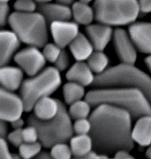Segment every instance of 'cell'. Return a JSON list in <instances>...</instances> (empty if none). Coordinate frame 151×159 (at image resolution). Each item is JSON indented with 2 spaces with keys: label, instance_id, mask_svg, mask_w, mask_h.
Here are the masks:
<instances>
[{
  "label": "cell",
  "instance_id": "cell-33",
  "mask_svg": "<svg viewBox=\"0 0 151 159\" xmlns=\"http://www.w3.org/2000/svg\"><path fill=\"white\" fill-rule=\"evenodd\" d=\"M69 64H70V58H69V53L67 51L62 50L61 55L59 56L58 60L54 63V67L62 72L69 68Z\"/></svg>",
  "mask_w": 151,
  "mask_h": 159
},
{
  "label": "cell",
  "instance_id": "cell-1",
  "mask_svg": "<svg viewBox=\"0 0 151 159\" xmlns=\"http://www.w3.org/2000/svg\"><path fill=\"white\" fill-rule=\"evenodd\" d=\"M89 119L92 125L89 135L93 140L94 151L109 156L119 150L131 151L133 148V119L127 110L101 104L95 107Z\"/></svg>",
  "mask_w": 151,
  "mask_h": 159
},
{
  "label": "cell",
  "instance_id": "cell-6",
  "mask_svg": "<svg viewBox=\"0 0 151 159\" xmlns=\"http://www.w3.org/2000/svg\"><path fill=\"white\" fill-rule=\"evenodd\" d=\"M61 84V71L54 66L44 68L38 75L25 79L20 88V95L24 102L25 112L32 111L40 99L52 95Z\"/></svg>",
  "mask_w": 151,
  "mask_h": 159
},
{
  "label": "cell",
  "instance_id": "cell-10",
  "mask_svg": "<svg viewBox=\"0 0 151 159\" xmlns=\"http://www.w3.org/2000/svg\"><path fill=\"white\" fill-rule=\"evenodd\" d=\"M113 45L119 60L125 63L134 64L137 60V48L132 38L123 29L117 28L114 30Z\"/></svg>",
  "mask_w": 151,
  "mask_h": 159
},
{
  "label": "cell",
  "instance_id": "cell-22",
  "mask_svg": "<svg viewBox=\"0 0 151 159\" xmlns=\"http://www.w3.org/2000/svg\"><path fill=\"white\" fill-rule=\"evenodd\" d=\"M69 146L71 148V151L73 157H79L85 156L93 151L94 145L93 140L89 134L85 135H78L73 136L69 140Z\"/></svg>",
  "mask_w": 151,
  "mask_h": 159
},
{
  "label": "cell",
  "instance_id": "cell-34",
  "mask_svg": "<svg viewBox=\"0 0 151 159\" xmlns=\"http://www.w3.org/2000/svg\"><path fill=\"white\" fill-rule=\"evenodd\" d=\"M10 8L7 2H1L0 3V24L1 26H5L8 23V20L10 17Z\"/></svg>",
  "mask_w": 151,
  "mask_h": 159
},
{
  "label": "cell",
  "instance_id": "cell-8",
  "mask_svg": "<svg viewBox=\"0 0 151 159\" xmlns=\"http://www.w3.org/2000/svg\"><path fill=\"white\" fill-rule=\"evenodd\" d=\"M13 59L18 67L30 76L40 73L44 69L47 61L40 48L30 45L18 52Z\"/></svg>",
  "mask_w": 151,
  "mask_h": 159
},
{
  "label": "cell",
  "instance_id": "cell-31",
  "mask_svg": "<svg viewBox=\"0 0 151 159\" xmlns=\"http://www.w3.org/2000/svg\"><path fill=\"white\" fill-rule=\"evenodd\" d=\"M22 136L24 142L33 143L39 141V135L37 128L31 125H28V126L22 129Z\"/></svg>",
  "mask_w": 151,
  "mask_h": 159
},
{
  "label": "cell",
  "instance_id": "cell-7",
  "mask_svg": "<svg viewBox=\"0 0 151 159\" xmlns=\"http://www.w3.org/2000/svg\"><path fill=\"white\" fill-rule=\"evenodd\" d=\"M95 20L109 26H124L135 22L140 13L138 0H95Z\"/></svg>",
  "mask_w": 151,
  "mask_h": 159
},
{
  "label": "cell",
  "instance_id": "cell-19",
  "mask_svg": "<svg viewBox=\"0 0 151 159\" xmlns=\"http://www.w3.org/2000/svg\"><path fill=\"white\" fill-rule=\"evenodd\" d=\"M132 139L140 147L151 144V116L147 115L137 119L132 132Z\"/></svg>",
  "mask_w": 151,
  "mask_h": 159
},
{
  "label": "cell",
  "instance_id": "cell-30",
  "mask_svg": "<svg viewBox=\"0 0 151 159\" xmlns=\"http://www.w3.org/2000/svg\"><path fill=\"white\" fill-rule=\"evenodd\" d=\"M91 128H92V125H91V121H90L89 117L75 120V123L73 124L74 133L78 135L90 134Z\"/></svg>",
  "mask_w": 151,
  "mask_h": 159
},
{
  "label": "cell",
  "instance_id": "cell-17",
  "mask_svg": "<svg viewBox=\"0 0 151 159\" xmlns=\"http://www.w3.org/2000/svg\"><path fill=\"white\" fill-rule=\"evenodd\" d=\"M38 12L44 16L48 23L54 21L69 20L72 17V10L69 7L59 3H44L40 4Z\"/></svg>",
  "mask_w": 151,
  "mask_h": 159
},
{
  "label": "cell",
  "instance_id": "cell-14",
  "mask_svg": "<svg viewBox=\"0 0 151 159\" xmlns=\"http://www.w3.org/2000/svg\"><path fill=\"white\" fill-rule=\"evenodd\" d=\"M21 40L13 30H2L0 32V63L1 66L8 65L18 52Z\"/></svg>",
  "mask_w": 151,
  "mask_h": 159
},
{
  "label": "cell",
  "instance_id": "cell-2",
  "mask_svg": "<svg viewBox=\"0 0 151 159\" xmlns=\"http://www.w3.org/2000/svg\"><path fill=\"white\" fill-rule=\"evenodd\" d=\"M85 100L93 106L112 105L127 110L133 120L149 115L151 102L142 90L136 87H105L89 91Z\"/></svg>",
  "mask_w": 151,
  "mask_h": 159
},
{
  "label": "cell",
  "instance_id": "cell-42",
  "mask_svg": "<svg viewBox=\"0 0 151 159\" xmlns=\"http://www.w3.org/2000/svg\"><path fill=\"white\" fill-rule=\"evenodd\" d=\"M145 63L147 65L148 69L151 72V55H149L147 58H145Z\"/></svg>",
  "mask_w": 151,
  "mask_h": 159
},
{
  "label": "cell",
  "instance_id": "cell-39",
  "mask_svg": "<svg viewBox=\"0 0 151 159\" xmlns=\"http://www.w3.org/2000/svg\"><path fill=\"white\" fill-rule=\"evenodd\" d=\"M11 126L13 129H22L23 125H24V120L21 117V118H18L14 121L11 122Z\"/></svg>",
  "mask_w": 151,
  "mask_h": 159
},
{
  "label": "cell",
  "instance_id": "cell-24",
  "mask_svg": "<svg viewBox=\"0 0 151 159\" xmlns=\"http://www.w3.org/2000/svg\"><path fill=\"white\" fill-rule=\"evenodd\" d=\"M86 62L88 63L95 75H99L104 72L108 68L109 59L103 51L95 50L92 53V55L88 58Z\"/></svg>",
  "mask_w": 151,
  "mask_h": 159
},
{
  "label": "cell",
  "instance_id": "cell-15",
  "mask_svg": "<svg viewBox=\"0 0 151 159\" xmlns=\"http://www.w3.org/2000/svg\"><path fill=\"white\" fill-rule=\"evenodd\" d=\"M95 76L94 71L86 61H76L66 73L68 81L80 84L84 86H88L94 82Z\"/></svg>",
  "mask_w": 151,
  "mask_h": 159
},
{
  "label": "cell",
  "instance_id": "cell-23",
  "mask_svg": "<svg viewBox=\"0 0 151 159\" xmlns=\"http://www.w3.org/2000/svg\"><path fill=\"white\" fill-rule=\"evenodd\" d=\"M62 93L64 101L69 105L83 100V98L86 95L84 85L71 81H69L63 85Z\"/></svg>",
  "mask_w": 151,
  "mask_h": 159
},
{
  "label": "cell",
  "instance_id": "cell-48",
  "mask_svg": "<svg viewBox=\"0 0 151 159\" xmlns=\"http://www.w3.org/2000/svg\"><path fill=\"white\" fill-rule=\"evenodd\" d=\"M9 0H1V2H8Z\"/></svg>",
  "mask_w": 151,
  "mask_h": 159
},
{
  "label": "cell",
  "instance_id": "cell-49",
  "mask_svg": "<svg viewBox=\"0 0 151 159\" xmlns=\"http://www.w3.org/2000/svg\"><path fill=\"white\" fill-rule=\"evenodd\" d=\"M108 159H118V158H117L116 157H112V158H108Z\"/></svg>",
  "mask_w": 151,
  "mask_h": 159
},
{
  "label": "cell",
  "instance_id": "cell-46",
  "mask_svg": "<svg viewBox=\"0 0 151 159\" xmlns=\"http://www.w3.org/2000/svg\"><path fill=\"white\" fill-rule=\"evenodd\" d=\"M80 1H82V2H84V3H86V4H89L90 2H92V1H94V0H80Z\"/></svg>",
  "mask_w": 151,
  "mask_h": 159
},
{
  "label": "cell",
  "instance_id": "cell-3",
  "mask_svg": "<svg viewBox=\"0 0 151 159\" xmlns=\"http://www.w3.org/2000/svg\"><path fill=\"white\" fill-rule=\"evenodd\" d=\"M93 85L96 88L136 87L142 90L151 102V76L134 64L121 62L108 68L101 74L95 76Z\"/></svg>",
  "mask_w": 151,
  "mask_h": 159
},
{
  "label": "cell",
  "instance_id": "cell-45",
  "mask_svg": "<svg viewBox=\"0 0 151 159\" xmlns=\"http://www.w3.org/2000/svg\"><path fill=\"white\" fill-rule=\"evenodd\" d=\"M52 0H36V2H38L39 4H44V3H50Z\"/></svg>",
  "mask_w": 151,
  "mask_h": 159
},
{
  "label": "cell",
  "instance_id": "cell-25",
  "mask_svg": "<svg viewBox=\"0 0 151 159\" xmlns=\"http://www.w3.org/2000/svg\"><path fill=\"white\" fill-rule=\"evenodd\" d=\"M93 106L85 99L80 100L69 105V116L72 119L77 120L82 118H88L91 115V108Z\"/></svg>",
  "mask_w": 151,
  "mask_h": 159
},
{
  "label": "cell",
  "instance_id": "cell-13",
  "mask_svg": "<svg viewBox=\"0 0 151 159\" xmlns=\"http://www.w3.org/2000/svg\"><path fill=\"white\" fill-rule=\"evenodd\" d=\"M85 32L96 51H103L113 39L112 27L100 22L86 26Z\"/></svg>",
  "mask_w": 151,
  "mask_h": 159
},
{
  "label": "cell",
  "instance_id": "cell-29",
  "mask_svg": "<svg viewBox=\"0 0 151 159\" xmlns=\"http://www.w3.org/2000/svg\"><path fill=\"white\" fill-rule=\"evenodd\" d=\"M13 7L16 12L33 13L37 9V4L36 0H16Z\"/></svg>",
  "mask_w": 151,
  "mask_h": 159
},
{
  "label": "cell",
  "instance_id": "cell-21",
  "mask_svg": "<svg viewBox=\"0 0 151 159\" xmlns=\"http://www.w3.org/2000/svg\"><path fill=\"white\" fill-rule=\"evenodd\" d=\"M72 17L77 24L88 26L95 19L94 10L88 4L82 1H76L71 7Z\"/></svg>",
  "mask_w": 151,
  "mask_h": 159
},
{
  "label": "cell",
  "instance_id": "cell-35",
  "mask_svg": "<svg viewBox=\"0 0 151 159\" xmlns=\"http://www.w3.org/2000/svg\"><path fill=\"white\" fill-rule=\"evenodd\" d=\"M0 159H13L12 153H10L7 140H0Z\"/></svg>",
  "mask_w": 151,
  "mask_h": 159
},
{
  "label": "cell",
  "instance_id": "cell-12",
  "mask_svg": "<svg viewBox=\"0 0 151 159\" xmlns=\"http://www.w3.org/2000/svg\"><path fill=\"white\" fill-rule=\"evenodd\" d=\"M128 32L137 50L151 55V22H133L129 27Z\"/></svg>",
  "mask_w": 151,
  "mask_h": 159
},
{
  "label": "cell",
  "instance_id": "cell-16",
  "mask_svg": "<svg viewBox=\"0 0 151 159\" xmlns=\"http://www.w3.org/2000/svg\"><path fill=\"white\" fill-rule=\"evenodd\" d=\"M23 70L20 67L5 65L0 69L1 88L14 92L21 88L23 83Z\"/></svg>",
  "mask_w": 151,
  "mask_h": 159
},
{
  "label": "cell",
  "instance_id": "cell-37",
  "mask_svg": "<svg viewBox=\"0 0 151 159\" xmlns=\"http://www.w3.org/2000/svg\"><path fill=\"white\" fill-rule=\"evenodd\" d=\"M138 2L141 13H151V0H138Z\"/></svg>",
  "mask_w": 151,
  "mask_h": 159
},
{
  "label": "cell",
  "instance_id": "cell-43",
  "mask_svg": "<svg viewBox=\"0 0 151 159\" xmlns=\"http://www.w3.org/2000/svg\"><path fill=\"white\" fill-rule=\"evenodd\" d=\"M145 155H146V157H147V158L151 159V144L149 145V146L148 147V148H147V150H146Z\"/></svg>",
  "mask_w": 151,
  "mask_h": 159
},
{
  "label": "cell",
  "instance_id": "cell-20",
  "mask_svg": "<svg viewBox=\"0 0 151 159\" xmlns=\"http://www.w3.org/2000/svg\"><path fill=\"white\" fill-rule=\"evenodd\" d=\"M61 101L51 96L40 99L33 108V114L41 120H49L53 118L60 110Z\"/></svg>",
  "mask_w": 151,
  "mask_h": 159
},
{
  "label": "cell",
  "instance_id": "cell-28",
  "mask_svg": "<svg viewBox=\"0 0 151 159\" xmlns=\"http://www.w3.org/2000/svg\"><path fill=\"white\" fill-rule=\"evenodd\" d=\"M62 50V48L55 43H47L43 47V53L47 61L54 64L59 56L61 55Z\"/></svg>",
  "mask_w": 151,
  "mask_h": 159
},
{
  "label": "cell",
  "instance_id": "cell-32",
  "mask_svg": "<svg viewBox=\"0 0 151 159\" xmlns=\"http://www.w3.org/2000/svg\"><path fill=\"white\" fill-rule=\"evenodd\" d=\"M23 129V128H22ZM22 129H13L11 133H9L7 140L14 147L19 148L23 142V136H22Z\"/></svg>",
  "mask_w": 151,
  "mask_h": 159
},
{
  "label": "cell",
  "instance_id": "cell-40",
  "mask_svg": "<svg viewBox=\"0 0 151 159\" xmlns=\"http://www.w3.org/2000/svg\"><path fill=\"white\" fill-rule=\"evenodd\" d=\"M33 159H54L53 157L51 152H47V151H41L38 154L36 157H34Z\"/></svg>",
  "mask_w": 151,
  "mask_h": 159
},
{
  "label": "cell",
  "instance_id": "cell-47",
  "mask_svg": "<svg viewBox=\"0 0 151 159\" xmlns=\"http://www.w3.org/2000/svg\"><path fill=\"white\" fill-rule=\"evenodd\" d=\"M125 159H135V158H134V157H132V155H129V156H128L127 157H126V158H125Z\"/></svg>",
  "mask_w": 151,
  "mask_h": 159
},
{
  "label": "cell",
  "instance_id": "cell-27",
  "mask_svg": "<svg viewBox=\"0 0 151 159\" xmlns=\"http://www.w3.org/2000/svg\"><path fill=\"white\" fill-rule=\"evenodd\" d=\"M51 154L54 159H72L71 148L67 143H59L51 148Z\"/></svg>",
  "mask_w": 151,
  "mask_h": 159
},
{
  "label": "cell",
  "instance_id": "cell-26",
  "mask_svg": "<svg viewBox=\"0 0 151 159\" xmlns=\"http://www.w3.org/2000/svg\"><path fill=\"white\" fill-rule=\"evenodd\" d=\"M42 147L43 145L41 144L40 141L33 142V143L23 142L18 148V149H19V154L23 159H33L42 151Z\"/></svg>",
  "mask_w": 151,
  "mask_h": 159
},
{
  "label": "cell",
  "instance_id": "cell-5",
  "mask_svg": "<svg viewBox=\"0 0 151 159\" xmlns=\"http://www.w3.org/2000/svg\"><path fill=\"white\" fill-rule=\"evenodd\" d=\"M8 24L26 45L43 48L48 43V22L39 12H14L10 14Z\"/></svg>",
  "mask_w": 151,
  "mask_h": 159
},
{
  "label": "cell",
  "instance_id": "cell-41",
  "mask_svg": "<svg viewBox=\"0 0 151 159\" xmlns=\"http://www.w3.org/2000/svg\"><path fill=\"white\" fill-rule=\"evenodd\" d=\"M57 3L59 4H62V5H64V6H67V7H69V6H73V4L75 3V0H56Z\"/></svg>",
  "mask_w": 151,
  "mask_h": 159
},
{
  "label": "cell",
  "instance_id": "cell-44",
  "mask_svg": "<svg viewBox=\"0 0 151 159\" xmlns=\"http://www.w3.org/2000/svg\"><path fill=\"white\" fill-rule=\"evenodd\" d=\"M13 156V159H23L21 157V156L20 154H15V153H12Z\"/></svg>",
  "mask_w": 151,
  "mask_h": 159
},
{
  "label": "cell",
  "instance_id": "cell-36",
  "mask_svg": "<svg viewBox=\"0 0 151 159\" xmlns=\"http://www.w3.org/2000/svg\"><path fill=\"white\" fill-rule=\"evenodd\" d=\"M108 155H104V154H100V153L96 152V151H92L85 156L83 157H73L72 159H108Z\"/></svg>",
  "mask_w": 151,
  "mask_h": 159
},
{
  "label": "cell",
  "instance_id": "cell-4",
  "mask_svg": "<svg viewBox=\"0 0 151 159\" xmlns=\"http://www.w3.org/2000/svg\"><path fill=\"white\" fill-rule=\"evenodd\" d=\"M71 119L69 110L61 102L60 110L53 118L41 120L32 114L28 117V125L37 128L43 148H51L59 143H67L73 137L74 129Z\"/></svg>",
  "mask_w": 151,
  "mask_h": 159
},
{
  "label": "cell",
  "instance_id": "cell-11",
  "mask_svg": "<svg viewBox=\"0 0 151 159\" xmlns=\"http://www.w3.org/2000/svg\"><path fill=\"white\" fill-rule=\"evenodd\" d=\"M51 35L54 43L64 49L80 33L79 26L75 21H54L50 24Z\"/></svg>",
  "mask_w": 151,
  "mask_h": 159
},
{
  "label": "cell",
  "instance_id": "cell-38",
  "mask_svg": "<svg viewBox=\"0 0 151 159\" xmlns=\"http://www.w3.org/2000/svg\"><path fill=\"white\" fill-rule=\"evenodd\" d=\"M8 122L4 121V120H1L0 122V136H1V139H7V136H8V125H7Z\"/></svg>",
  "mask_w": 151,
  "mask_h": 159
},
{
  "label": "cell",
  "instance_id": "cell-9",
  "mask_svg": "<svg viewBox=\"0 0 151 159\" xmlns=\"http://www.w3.org/2000/svg\"><path fill=\"white\" fill-rule=\"evenodd\" d=\"M25 111L24 102L21 95L1 88L0 90V118L4 121H14L21 117Z\"/></svg>",
  "mask_w": 151,
  "mask_h": 159
},
{
  "label": "cell",
  "instance_id": "cell-18",
  "mask_svg": "<svg viewBox=\"0 0 151 159\" xmlns=\"http://www.w3.org/2000/svg\"><path fill=\"white\" fill-rule=\"evenodd\" d=\"M69 51L76 61H86L92 53L95 51L94 47L87 36L79 33L76 38L69 45Z\"/></svg>",
  "mask_w": 151,
  "mask_h": 159
}]
</instances>
